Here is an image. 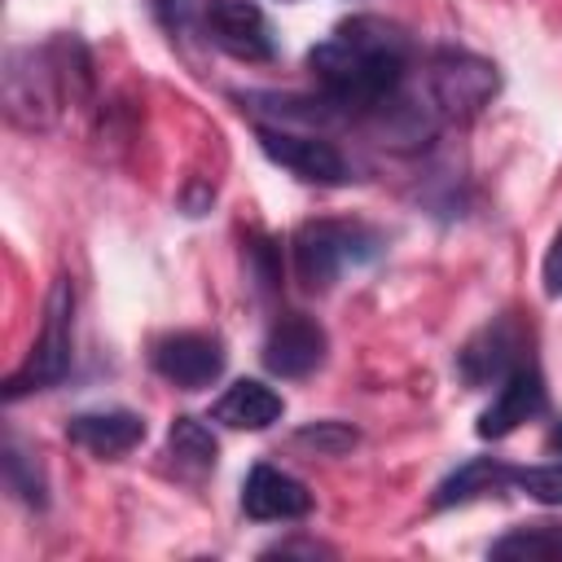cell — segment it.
I'll list each match as a JSON object with an SVG mask.
<instances>
[{
    "label": "cell",
    "mask_w": 562,
    "mask_h": 562,
    "mask_svg": "<svg viewBox=\"0 0 562 562\" xmlns=\"http://www.w3.org/2000/svg\"><path fill=\"white\" fill-rule=\"evenodd\" d=\"M307 70L329 105L351 114H391L408 70V35L378 13H356L307 53Z\"/></svg>",
    "instance_id": "6da1fadb"
},
{
    "label": "cell",
    "mask_w": 562,
    "mask_h": 562,
    "mask_svg": "<svg viewBox=\"0 0 562 562\" xmlns=\"http://www.w3.org/2000/svg\"><path fill=\"white\" fill-rule=\"evenodd\" d=\"M294 272L303 290H329L347 268H360L382 255L386 237L360 220H307L294 233Z\"/></svg>",
    "instance_id": "7a4b0ae2"
},
{
    "label": "cell",
    "mask_w": 562,
    "mask_h": 562,
    "mask_svg": "<svg viewBox=\"0 0 562 562\" xmlns=\"http://www.w3.org/2000/svg\"><path fill=\"white\" fill-rule=\"evenodd\" d=\"M70 360H75V285H70V277H57L53 290H48V303H44L40 338L31 342L22 369L9 373L4 400L13 404L22 395H31V391L57 386L70 373Z\"/></svg>",
    "instance_id": "3957f363"
},
{
    "label": "cell",
    "mask_w": 562,
    "mask_h": 562,
    "mask_svg": "<svg viewBox=\"0 0 562 562\" xmlns=\"http://www.w3.org/2000/svg\"><path fill=\"white\" fill-rule=\"evenodd\" d=\"M61 44L48 48H18L4 66V110L18 127H48L57 101L66 92V66L57 61Z\"/></svg>",
    "instance_id": "277c9868"
},
{
    "label": "cell",
    "mask_w": 562,
    "mask_h": 562,
    "mask_svg": "<svg viewBox=\"0 0 562 562\" xmlns=\"http://www.w3.org/2000/svg\"><path fill=\"white\" fill-rule=\"evenodd\" d=\"M501 88V75L487 57L465 53V48H439L430 57V97L439 114L448 119H470L479 114Z\"/></svg>",
    "instance_id": "5b68a950"
},
{
    "label": "cell",
    "mask_w": 562,
    "mask_h": 562,
    "mask_svg": "<svg viewBox=\"0 0 562 562\" xmlns=\"http://www.w3.org/2000/svg\"><path fill=\"white\" fill-rule=\"evenodd\" d=\"M259 149L285 167L290 176L307 180V184H347L351 180V162L342 158V149L325 136L312 132H285V127H259Z\"/></svg>",
    "instance_id": "8992f818"
},
{
    "label": "cell",
    "mask_w": 562,
    "mask_h": 562,
    "mask_svg": "<svg viewBox=\"0 0 562 562\" xmlns=\"http://www.w3.org/2000/svg\"><path fill=\"white\" fill-rule=\"evenodd\" d=\"M544 408H549V391H544V378H540L536 360L527 356L522 364H514V369L496 382L492 404L479 413L474 435H479V439H505V435H514L522 422L540 417Z\"/></svg>",
    "instance_id": "52a82bcc"
},
{
    "label": "cell",
    "mask_w": 562,
    "mask_h": 562,
    "mask_svg": "<svg viewBox=\"0 0 562 562\" xmlns=\"http://www.w3.org/2000/svg\"><path fill=\"white\" fill-rule=\"evenodd\" d=\"M206 31H211L215 48H224L237 61H272L277 57L272 22L255 0H211Z\"/></svg>",
    "instance_id": "ba28073f"
},
{
    "label": "cell",
    "mask_w": 562,
    "mask_h": 562,
    "mask_svg": "<svg viewBox=\"0 0 562 562\" xmlns=\"http://www.w3.org/2000/svg\"><path fill=\"white\" fill-rule=\"evenodd\" d=\"M149 360H154V369H158L171 386H180V391H202V386H211V382L224 373V342L211 338V334H193V329H184V334H162V338L154 342Z\"/></svg>",
    "instance_id": "9c48e42d"
},
{
    "label": "cell",
    "mask_w": 562,
    "mask_h": 562,
    "mask_svg": "<svg viewBox=\"0 0 562 562\" xmlns=\"http://www.w3.org/2000/svg\"><path fill=\"white\" fill-rule=\"evenodd\" d=\"M522 360H527V338H522L518 321L514 316H496L457 351V373L470 386H487V382L496 386Z\"/></svg>",
    "instance_id": "30bf717a"
},
{
    "label": "cell",
    "mask_w": 562,
    "mask_h": 562,
    "mask_svg": "<svg viewBox=\"0 0 562 562\" xmlns=\"http://www.w3.org/2000/svg\"><path fill=\"white\" fill-rule=\"evenodd\" d=\"M259 356H263V369L277 378H307L325 360V329L303 312H285L268 325Z\"/></svg>",
    "instance_id": "8fae6325"
},
{
    "label": "cell",
    "mask_w": 562,
    "mask_h": 562,
    "mask_svg": "<svg viewBox=\"0 0 562 562\" xmlns=\"http://www.w3.org/2000/svg\"><path fill=\"white\" fill-rule=\"evenodd\" d=\"M241 514L255 522H290V518H307L312 514V492L307 483H299L294 474L277 470V465H255L241 483Z\"/></svg>",
    "instance_id": "7c38bea8"
},
{
    "label": "cell",
    "mask_w": 562,
    "mask_h": 562,
    "mask_svg": "<svg viewBox=\"0 0 562 562\" xmlns=\"http://www.w3.org/2000/svg\"><path fill=\"white\" fill-rule=\"evenodd\" d=\"M66 439L79 443L83 452L114 461L132 448L145 443V417L132 408H92V413H75L66 422Z\"/></svg>",
    "instance_id": "4fadbf2b"
},
{
    "label": "cell",
    "mask_w": 562,
    "mask_h": 562,
    "mask_svg": "<svg viewBox=\"0 0 562 562\" xmlns=\"http://www.w3.org/2000/svg\"><path fill=\"white\" fill-rule=\"evenodd\" d=\"M281 413H285V400L259 378H237L211 404V417L233 426V430H268L272 422H281Z\"/></svg>",
    "instance_id": "5bb4252c"
},
{
    "label": "cell",
    "mask_w": 562,
    "mask_h": 562,
    "mask_svg": "<svg viewBox=\"0 0 562 562\" xmlns=\"http://www.w3.org/2000/svg\"><path fill=\"white\" fill-rule=\"evenodd\" d=\"M505 483H514V470L492 461V457H470L465 465H457L430 496L435 509H452V505H465V501H479L487 492H501Z\"/></svg>",
    "instance_id": "9a60e30c"
},
{
    "label": "cell",
    "mask_w": 562,
    "mask_h": 562,
    "mask_svg": "<svg viewBox=\"0 0 562 562\" xmlns=\"http://www.w3.org/2000/svg\"><path fill=\"white\" fill-rule=\"evenodd\" d=\"M167 457L184 470V474H211L220 461V443L211 435L206 422L198 417H176L167 430Z\"/></svg>",
    "instance_id": "2e32d148"
},
{
    "label": "cell",
    "mask_w": 562,
    "mask_h": 562,
    "mask_svg": "<svg viewBox=\"0 0 562 562\" xmlns=\"http://www.w3.org/2000/svg\"><path fill=\"white\" fill-rule=\"evenodd\" d=\"M492 558H518V562H536V558H562V522H527L505 531L492 544Z\"/></svg>",
    "instance_id": "e0dca14e"
},
{
    "label": "cell",
    "mask_w": 562,
    "mask_h": 562,
    "mask_svg": "<svg viewBox=\"0 0 562 562\" xmlns=\"http://www.w3.org/2000/svg\"><path fill=\"white\" fill-rule=\"evenodd\" d=\"M4 483H9V492H13L22 505H31V509H44V505H48L44 470H40V461H35L31 452H22V443H18L13 435L4 439Z\"/></svg>",
    "instance_id": "ac0fdd59"
},
{
    "label": "cell",
    "mask_w": 562,
    "mask_h": 562,
    "mask_svg": "<svg viewBox=\"0 0 562 562\" xmlns=\"http://www.w3.org/2000/svg\"><path fill=\"white\" fill-rule=\"evenodd\" d=\"M356 426H347V422H307V426H299L294 430V443L299 448H316L321 457H342V452H351L356 448Z\"/></svg>",
    "instance_id": "d6986e66"
},
{
    "label": "cell",
    "mask_w": 562,
    "mask_h": 562,
    "mask_svg": "<svg viewBox=\"0 0 562 562\" xmlns=\"http://www.w3.org/2000/svg\"><path fill=\"white\" fill-rule=\"evenodd\" d=\"M514 487L527 492V496L540 501V505H562V461L514 470Z\"/></svg>",
    "instance_id": "ffe728a7"
},
{
    "label": "cell",
    "mask_w": 562,
    "mask_h": 562,
    "mask_svg": "<svg viewBox=\"0 0 562 562\" xmlns=\"http://www.w3.org/2000/svg\"><path fill=\"white\" fill-rule=\"evenodd\" d=\"M540 281H544V294L562 299V228L553 233L549 250H544V263H540Z\"/></svg>",
    "instance_id": "44dd1931"
},
{
    "label": "cell",
    "mask_w": 562,
    "mask_h": 562,
    "mask_svg": "<svg viewBox=\"0 0 562 562\" xmlns=\"http://www.w3.org/2000/svg\"><path fill=\"white\" fill-rule=\"evenodd\" d=\"M206 9H211V0H162V18L180 31L193 26L198 18H206Z\"/></svg>",
    "instance_id": "7402d4cb"
},
{
    "label": "cell",
    "mask_w": 562,
    "mask_h": 562,
    "mask_svg": "<svg viewBox=\"0 0 562 562\" xmlns=\"http://www.w3.org/2000/svg\"><path fill=\"white\" fill-rule=\"evenodd\" d=\"M544 448H549V452H562V422H553V426H549V435H544Z\"/></svg>",
    "instance_id": "603a6c76"
}]
</instances>
